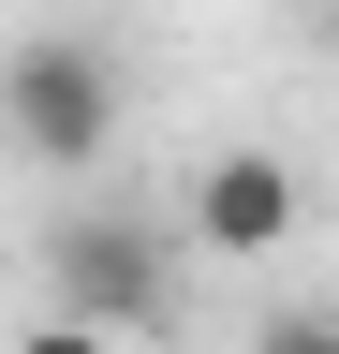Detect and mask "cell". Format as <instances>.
Instances as JSON below:
<instances>
[{
    "label": "cell",
    "instance_id": "6da1fadb",
    "mask_svg": "<svg viewBox=\"0 0 339 354\" xmlns=\"http://www.w3.org/2000/svg\"><path fill=\"white\" fill-rule=\"evenodd\" d=\"M0 148L30 177H89L118 148V59L89 30H15L0 44Z\"/></svg>",
    "mask_w": 339,
    "mask_h": 354
},
{
    "label": "cell",
    "instance_id": "7a4b0ae2",
    "mask_svg": "<svg viewBox=\"0 0 339 354\" xmlns=\"http://www.w3.org/2000/svg\"><path fill=\"white\" fill-rule=\"evenodd\" d=\"M177 221H133V207H74V221H45V310H89V325H118V339H148L162 310H177Z\"/></svg>",
    "mask_w": 339,
    "mask_h": 354
},
{
    "label": "cell",
    "instance_id": "3957f363",
    "mask_svg": "<svg viewBox=\"0 0 339 354\" xmlns=\"http://www.w3.org/2000/svg\"><path fill=\"white\" fill-rule=\"evenodd\" d=\"M295 221H310L295 148H206L192 192H177V251H192V266H280Z\"/></svg>",
    "mask_w": 339,
    "mask_h": 354
},
{
    "label": "cell",
    "instance_id": "277c9868",
    "mask_svg": "<svg viewBox=\"0 0 339 354\" xmlns=\"http://www.w3.org/2000/svg\"><path fill=\"white\" fill-rule=\"evenodd\" d=\"M0 354H133V339H118V325H89V310H45V325H15Z\"/></svg>",
    "mask_w": 339,
    "mask_h": 354
},
{
    "label": "cell",
    "instance_id": "5b68a950",
    "mask_svg": "<svg viewBox=\"0 0 339 354\" xmlns=\"http://www.w3.org/2000/svg\"><path fill=\"white\" fill-rule=\"evenodd\" d=\"M236 354H339V310H266Z\"/></svg>",
    "mask_w": 339,
    "mask_h": 354
}]
</instances>
